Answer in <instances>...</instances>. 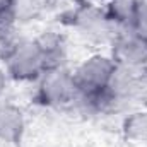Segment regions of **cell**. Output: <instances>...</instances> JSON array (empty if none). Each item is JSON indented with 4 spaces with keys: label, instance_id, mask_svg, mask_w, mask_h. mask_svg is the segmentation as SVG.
<instances>
[{
    "label": "cell",
    "instance_id": "obj_4",
    "mask_svg": "<svg viewBox=\"0 0 147 147\" xmlns=\"http://www.w3.org/2000/svg\"><path fill=\"white\" fill-rule=\"evenodd\" d=\"M111 58L118 67L142 69L147 65V34L123 29L113 39Z\"/></svg>",
    "mask_w": 147,
    "mask_h": 147
},
{
    "label": "cell",
    "instance_id": "obj_9",
    "mask_svg": "<svg viewBox=\"0 0 147 147\" xmlns=\"http://www.w3.org/2000/svg\"><path fill=\"white\" fill-rule=\"evenodd\" d=\"M123 137L132 142H147V111L132 113L123 120Z\"/></svg>",
    "mask_w": 147,
    "mask_h": 147
},
{
    "label": "cell",
    "instance_id": "obj_10",
    "mask_svg": "<svg viewBox=\"0 0 147 147\" xmlns=\"http://www.w3.org/2000/svg\"><path fill=\"white\" fill-rule=\"evenodd\" d=\"M132 29L147 34V0H134Z\"/></svg>",
    "mask_w": 147,
    "mask_h": 147
},
{
    "label": "cell",
    "instance_id": "obj_7",
    "mask_svg": "<svg viewBox=\"0 0 147 147\" xmlns=\"http://www.w3.org/2000/svg\"><path fill=\"white\" fill-rule=\"evenodd\" d=\"M72 24H75L82 33H89V34H96L99 29L103 31V26L108 24V19L105 16V12H101L99 9L94 7H80L79 10L74 12V21Z\"/></svg>",
    "mask_w": 147,
    "mask_h": 147
},
{
    "label": "cell",
    "instance_id": "obj_8",
    "mask_svg": "<svg viewBox=\"0 0 147 147\" xmlns=\"http://www.w3.org/2000/svg\"><path fill=\"white\" fill-rule=\"evenodd\" d=\"M108 22L118 24L123 29H132L134 19V0H111L105 12Z\"/></svg>",
    "mask_w": 147,
    "mask_h": 147
},
{
    "label": "cell",
    "instance_id": "obj_3",
    "mask_svg": "<svg viewBox=\"0 0 147 147\" xmlns=\"http://www.w3.org/2000/svg\"><path fill=\"white\" fill-rule=\"evenodd\" d=\"M118 65L111 57L94 55L82 62L74 72V82L79 94H91L108 89Z\"/></svg>",
    "mask_w": 147,
    "mask_h": 147
},
{
    "label": "cell",
    "instance_id": "obj_11",
    "mask_svg": "<svg viewBox=\"0 0 147 147\" xmlns=\"http://www.w3.org/2000/svg\"><path fill=\"white\" fill-rule=\"evenodd\" d=\"M16 24V9L0 10V39H5L12 33Z\"/></svg>",
    "mask_w": 147,
    "mask_h": 147
},
{
    "label": "cell",
    "instance_id": "obj_5",
    "mask_svg": "<svg viewBox=\"0 0 147 147\" xmlns=\"http://www.w3.org/2000/svg\"><path fill=\"white\" fill-rule=\"evenodd\" d=\"M24 134L22 111L14 105H0V140L7 144H19Z\"/></svg>",
    "mask_w": 147,
    "mask_h": 147
},
{
    "label": "cell",
    "instance_id": "obj_1",
    "mask_svg": "<svg viewBox=\"0 0 147 147\" xmlns=\"http://www.w3.org/2000/svg\"><path fill=\"white\" fill-rule=\"evenodd\" d=\"M3 62L7 74L21 82H33L39 80V77L46 72L45 60L36 39H19L9 43L3 53Z\"/></svg>",
    "mask_w": 147,
    "mask_h": 147
},
{
    "label": "cell",
    "instance_id": "obj_12",
    "mask_svg": "<svg viewBox=\"0 0 147 147\" xmlns=\"http://www.w3.org/2000/svg\"><path fill=\"white\" fill-rule=\"evenodd\" d=\"M16 0H0V10H10L16 9Z\"/></svg>",
    "mask_w": 147,
    "mask_h": 147
},
{
    "label": "cell",
    "instance_id": "obj_2",
    "mask_svg": "<svg viewBox=\"0 0 147 147\" xmlns=\"http://www.w3.org/2000/svg\"><path fill=\"white\" fill-rule=\"evenodd\" d=\"M79 91L74 82V74L63 67L48 70L39 77L34 99L41 106L60 108L72 101H77Z\"/></svg>",
    "mask_w": 147,
    "mask_h": 147
},
{
    "label": "cell",
    "instance_id": "obj_13",
    "mask_svg": "<svg viewBox=\"0 0 147 147\" xmlns=\"http://www.w3.org/2000/svg\"><path fill=\"white\" fill-rule=\"evenodd\" d=\"M3 89H5V74L3 70H0V94L3 92Z\"/></svg>",
    "mask_w": 147,
    "mask_h": 147
},
{
    "label": "cell",
    "instance_id": "obj_6",
    "mask_svg": "<svg viewBox=\"0 0 147 147\" xmlns=\"http://www.w3.org/2000/svg\"><path fill=\"white\" fill-rule=\"evenodd\" d=\"M36 43L39 46V50H41L46 72L63 67L67 51H65V45H63L62 38L57 36V34H45L39 39H36Z\"/></svg>",
    "mask_w": 147,
    "mask_h": 147
}]
</instances>
